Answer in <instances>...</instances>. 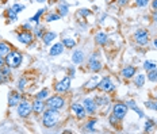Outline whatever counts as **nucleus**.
Wrapping results in <instances>:
<instances>
[{
    "instance_id": "nucleus-1",
    "label": "nucleus",
    "mask_w": 157,
    "mask_h": 134,
    "mask_svg": "<svg viewBox=\"0 0 157 134\" xmlns=\"http://www.w3.org/2000/svg\"><path fill=\"white\" fill-rule=\"evenodd\" d=\"M61 121H63L61 111L46 109L44 113L41 114V123L45 129H53V127H57L61 123Z\"/></svg>"
},
{
    "instance_id": "nucleus-2",
    "label": "nucleus",
    "mask_w": 157,
    "mask_h": 134,
    "mask_svg": "<svg viewBox=\"0 0 157 134\" xmlns=\"http://www.w3.org/2000/svg\"><path fill=\"white\" fill-rule=\"evenodd\" d=\"M87 69L91 73H100L103 71L102 63V53L99 50L92 52L87 58Z\"/></svg>"
},
{
    "instance_id": "nucleus-3",
    "label": "nucleus",
    "mask_w": 157,
    "mask_h": 134,
    "mask_svg": "<svg viewBox=\"0 0 157 134\" xmlns=\"http://www.w3.org/2000/svg\"><path fill=\"white\" fill-rule=\"evenodd\" d=\"M45 103H46V109L63 111V110H65V107H67L68 100H67V98H65L64 95L54 92V95H50V96L45 100Z\"/></svg>"
},
{
    "instance_id": "nucleus-4",
    "label": "nucleus",
    "mask_w": 157,
    "mask_h": 134,
    "mask_svg": "<svg viewBox=\"0 0 157 134\" xmlns=\"http://www.w3.org/2000/svg\"><path fill=\"white\" fill-rule=\"evenodd\" d=\"M6 65H8L12 69H18L23 64V53L18 49H11V52L6 56Z\"/></svg>"
},
{
    "instance_id": "nucleus-5",
    "label": "nucleus",
    "mask_w": 157,
    "mask_h": 134,
    "mask_svg": "<svg viewBox=\"0 0 157 134\" xmlns=\"http://www.w3.org/2000/svg\"><path fill=\"white\" fill-rule=\"evenodd\" d=\"M133 41L137 46L140 48H146L150 44V33L148 29L140 27L133 33Z\"/></svg>"
},
{
    "instance_id": "nucleus-6",
    "label": "nucleus",
    "mask_w": 157,
    "mask_h": 134,
    "mask_svg": "<svg viewBox=\"0 0 157 134\" xmlns=\"http://www.w3.org/2000/svg\"><path fill=\"white\" fill-rule=\"evenodd\" d=\"M98 91L99 92H104V94H114L117 91V84L115 81L113 80L111 76H103L102 79H99V83H98Z\"/></svg>"
},
{
    "instance_id": "nucleus-7",
    "label": "nucleus",
    "mask_w": 157,
    "mask_h": 134,
    "mask_svg": "<svg viewBox=\"0 0 157 134\" xmlns=\"http://www.w3.org/2000/svg\"><path fill=\"white\" fill-rule=\"evenodd\" d=\"M16 109V115L19 117L21 119H27L30 118V115L33 114V106H31V102L29 99H26L23 96V99L19 102V104L15 107Z\"/></svg>"
},
{
    "instance_id": "nucleus-8",
    "label": "nucleus",
    "mask_w": 157,
    "mask_h": 134,
    "mask_svg": "<svg viewBox=\"0 0 157 134\" xmlns=\"http://www.w3.org/2000/svg\"><path fill=\"white\" fill-rule=\"evenodd\" d=\"M69 111L77 121H86L88 118V114H87L86 109H84L83 103L77 102V100H75V102H72L69 104Z\"/></svg>"
},
{
    "instance_id": "nucleus-9",
    "label": "nucleus",
    "mask_w": 157,
    "mask_h": 134,
    "mask_svg": "<svg viewBox=\"0 0 157 134\" xmlns=\"http://www.w3.org/2000/svg\"><path fill=\"white\" fill-rule=\"evenodd\" d=\"M72 88V77H69L67 75V76H64L61 80L56 81L54 86H53V90L56 94H61V95H67L68 92L71 91Z\"/></svg>"
},
{
    "instance_id": "nucleus-10",
    "label": "nucleus",
    "mask_w": 157,
    "mask_h": 134,
    "mask_svg": "<svg viewBox=\"0 0 157 134\" xmlns=\"http://www.w3.org/2000/svg\"><path fill=\"white\" fill-rule=\"evenodd\" d=\"M111 113L117 117L119 121H122L126 118L127 113H129V107H127L126 102H115L111 106Z\"/></svg>"
},
{
    "instance_id": "nucleus-11",
    "label": "nucleus",
    "mask_w": 157,
    "mask_h": 134,
    "mask_svg": "<svg viewBox=\"0 0 157 134\" xmlns=\"http://www.w3.org/2000/svg\"><path fill=\"white\" fill-rule=\"evenodd\" d=\"M81 103H83L84 109H86L88 117H94L98 113H99V107H98L96 102H95L94 96H84L83 100H81Z\"/></svg>"
},
{
    "instance_id": "nucleus-12",
    "label": "nucleus",
    "mask_w": 157,
    "mask_h": 134,
    "mask_svg": "<svg viewBox=\"0 0 157 134\" xmlns=\"http://www.w3.org/2000/svg\"><path fill=\"white\" fill-rule=\"evenodd\" d=\"M16 40H18L19 44L25 45V46H29V45H31L33 42L35 41V37L34 34H33V31H27V30H18L16 33Z\"/></svg>"
},
{
    "instance_id": "nucleus-13",
    "label": "nucleus",
    "mask_w": 157,
    "mask_h": 134,
    "mask_svg": "<svg viewBox=\"0 0 157 134\" xmlns=\"http://www.w3.org/2000/svg\"><path fill=\"white\" fill-rule=\"evenodd\" d=\"M94 99L95 102H96L98 107H99V110L102 109H111V96L109 94H104V92H100V94H96L94 95Z\"/></svg>"
},
{
    "instance_id": "nucleus-14",
    "label": "nucleus",
    "mask_w": 157,
    "mask_h": 134,
    "mask_svg": "<svg viewBox=\"0 0 157 134\" xmlns=\"http://www.w3.org/2000/svg\"><path fill=\"white\" fill-rule=\"evenodd\" d=\"M94 42L98 48H104L110 44V35L104 30H98L94 35Z\"/></svg>"
},
{
    "instance_id": "nucleus-15",
    "label": "nucleus",
    "mask_w": 157,
    "mask_h": 134,
    "mask_svg": "<svg viewBox=\"0 0 157 134\" xmlns=\"http://www.w3.org/2000/svg\"><path fill=\"white\" fill-rule=\"evenodd\" d=\"M71 60H72V64L76 65V67H81L84 63L87 61V57H86V52L80 48H75L73 52H72V56H71Z\"/></svg>"
},
{
    "instance_id": "nucleus-16",
    "label": "nucleus",
    "mask_w": 157,
    "mask_h": 134,
    "mask_svg": "<svg viewBox=\"0 0 157 134\" xmlns=\"http://www.w3.org/2000/svg\"><path fill=\"white\" fill-rule=\"evenodd\" d=\"M23 99V95H22L21 91L18 90H11L8 92V99H7V103H8V107L10 109H14L19 104V102Z\"/></svg>"
},
{
    "instance_id": "nucleus-17",
    "label": "nucleus",
    "mask_w": 157,
    "mask_h": 134,
    "mask_svg": "<svg viewBox=\"0 0 157 134\" xmlns=\"http://www.w3.org/2000/svg\"><path fill=\"white\" fill-rule=\"evenodd\" d=\"M96 123H98V118L96 115L94 117H88V118L84 121V125L81 126V132L84 133H96Z\"/></svg>"
},
{
    "instance_id": "nucleus-18",
    "label": "nucleus",
    "mask_w": 157,
    "mask_h": 134,
    "mask_svg": "<svg viewBox=\"0 0 157 134\" xmlns=\"http://www.w3.org/2000/svg\"><path fill=\"white\" fill-rule=\"evenodd\" d=\"M137 72H138V69H137L136 65L127 64V65H125V67L122 68V69H121V77H122V79H125L126 81H130L134 76H136Z\"/></svg>"
},
{
    "instance_id": "nucleus-19",
    "label": "nucleus",
    "mask_w": 157,
    "mask_h": 134,
    "mask_svg": "<svg viewBox=\"0 0 157 134\" xmlns=\"http://www.w3.org/2000/svg\"><path fill=\"white\" fill-rule=\"evenodd\" d=\"M56 12H57L61 18H65V16L69 15L71 6L68 4L67 0H58V2L56 3Z\"/></svg>"
},
{
    "instance_id": "nucleus-20",
    "label": "nucleus",
    "mask_w": 157,
    "mask_h": 134,
    "mask_svg": "<svg viewBox=\"0 0 157 134\" xmlns=\"http://www.w3.org/2000/svg\"><path fill=\"white\" fill-rule=\"evenodd\" d=\"M58 38V33L57 31H53V30H46L44 34V37L41 38L42 44H44V46H50Z\"/></svg>"
},
{
    "instance_id": "nucleus-21",
    "label": "nucleus",
    "mask_w": 157,
    "mask_h": 134,
    "mask_svg": "<svg viewBox=\"0 0 157 134\" xmlns=\"http://www.w3.org/2000/svg\"><path fill=\"white\" fill-rule=\"evenodd\" d=\"M31 106H33V114H35V115H41V114L46 110V103H45V100L35 99V98L31 100Z\"/></svg>"
},
{
    "instance_id": "nucleus-22",
    "label": "nucleus",
    "mask_w": 157,
    "mask_h": 134,
    "mask_svg": "<svg viewBox=\"0 0 157 134\" xmlns=\"http://www.w3.org/2000/svg\"><path fill=\"white\" fill-rule=\"evenodd\" d=\"M133 81V84H134V87L136 88H138V90H141V88L145 87V84H146V72L144 73V72H137L136 73V76L132 79Z\"/></svg>"
},
{
    "instance_id": "nucleus-23",
    "label": "nucleus",
    "mask_w": 157,
    "mask_h": 134,
    "mask_svg": "<svg viewBox=\"0 0 157 134\" xmlns=\"http://www.w3.org/2000/svg\"><path fill=\"white\" fill-rule=\"evenodd\" d=\"M65 52V46L63 45V42H54V44L50 45V49H49V56L50 57H58Z\"/></svg>"
},
{
    "instance_id": "nucleus-24",
    "label": "nucleus",
    "mask_w": 157,
    "mask_h": 134,
    "mask_svg": "<svg viewBox=\"0 0 157 134\" xmlns=\"http://www.w3.org/2000/svg\"><path fill=\"white\" fill-rule=\"evenodd\" d=\"M61 42H63V45L65 46V49H68V50H73L75 48H77L78 40H77V37H72V35H64V37L61 38Z\"/></svg>"
},
{
    "instance_id": "nucleus-25",
    "label": "nucleus",
    "mask_w": 157,
    "mask_h": 134,
    "mask_svg": "<svg viewBox=\"0 0 157 134\" xmlns=\"http://www.w3.org/2000/svg\"><path fill=\"white\" fill-rule=\"evenodd\" d=\"M98 83H99V76L98 75H94V76L90 77V80L84 83V90L87 92H92V91H96L98 90Z\"/></svg>"
},
{
    "instance_id": "nucleus-26",
    "label": "nucleus",
    "mask_w": 157,
    "mask_h": 134,
    "mask_svg": "<svg viewBox=\"0 0 157 134\" xmlns=\"http://www.w3.org/2000/svg\"><path fill=\"white\" fill-rule=\"evenodd\" d=\"M126 104H127V107H129V110H133L134 113L137 114V115L140 117L141 119L144 118H146L145 117V113H144V110L141 109V107L138 106V104L136 103V100H133V99H129V100H126Z\"/></svg>"
},
{
    "instance_id": "nucleus-27",
    "label": "nucleus",
    "mask_w": 157,
    "mask_h": 134,
    "mask_svg": "<svg viewBox=\"0 0 157 134\" xmlns=\"http://www.w3.org/2000/svg\"><path fill=\"white\" fill-rule=\"evenodd\" d=\"M46 12H48V8H45V7L39 8L38 11L35 12V14L33 15L30 19H29V21H30L33 25H39V23H41V21H42V18H44V15L46 14Z\"/></svg>"
},
{
    "instance_id": "nucleus-28",
    "label": "nucleus",
    "mask_w": 157,
    "mask_h": 134,
    "mask_svg": "<svg viewBox=\"0 0 157 134\" xmlns=\"http://www.w3.org/2000/svg\"><path fill=\"white\" fill-rule=\"evenodd\" d=\"M157 130V123L155 122V119L146 117L145 122H144V132L145 133H155Z\"/></svg>"
},
{
    "instance_id": "nucleus-29",
    "label": "nucleus",
    "mask_w": 157,
    "mask_h": 134,
    "mask_svg": "<svg viewBox=\"0 0 157 134\" xmlns=\"http://www.w3.org/2000/svg\"><path fill=\"white\" fill-rule=\"evenodd\" d=\"M4 15H6V19H7V23H16V22L19 21V19H18V14H16V12L11 7L6 10Z\"/></svg>"
},
{
    "instance_id": "nucleus-30",
    "label": "nucleus",
    "mask_w": 157,
    "mask_h": 134,
    "mask_svg": "<svg viewBox=\"0 0 157 134\" xmlns=\"http://www.w3.org/2000/svg\"><path fill=\"white\" fill-rule=\"evenodd\" d=\"M45 31H46V27H45L44 25H41V23H39V25H35L34 29H33V34H34L35 40H41V38L44 37Z\"/></svg>"
},
{
    "instance_id": "nucleus-31",
    "label": "nucleus",
    "mask_w": 157,
    "mask_h": 134,
    "mask_svg": "<svg viewBox=\"0 0 157 134\" xmlns=\"http://www.w3.org/2000/svg\"><path fill=\"white\" fill-rule=\"evenodd\" d=\"M61 16L57 14L56 11H48L46 14L44 15V21L46 23H52V22H56V21H60Z\"/></svg>"
},
{
    "instance_id": "nucleus-32",
    "label": "nucleus",
    "mask_w": 157,
    "mask_h": 134,
    "mask_svg": "<svg viewBox=\"0 0 157 134\" xmlns=\"http://www.w3.org/2000/svg\"><path fill=\"white\" fill-rule=\"evenodd\" d=\"M27 88H29V79H27L26 76L19 77L18 83H16V90L21 91V92H25Z\"/></svg>"
},
{
    "instance_id": "nucleus-33",
    "label": "nucleus",
    "mask_w": 157,
    "mask_h": 134,
    "mask_svg": "<svg viewBox=\"0 0 157 134\" xmlns=\"http://www.w3.org/2000/svg\"><path fill=\"white\" fill-rule=\"evenodd\" d=\"M107 121H109V123H110V125L113 126V127H115L117 130H121V125H122V121L118 119L113 113H110V114H109V117H107Z\"/></svg>"
},
{
    "instance_id": "nucleus-34",
    "label": "nucleus",
    "mask_w": 157,
    "mask_h": 134,
    "mask_svg": "<svg viewBox=\"0 0 157 134\" xmlns=\"http://www.w3.org/2000/svg\"><path fill=\"white\" fill-rule=\"evenodd\" d=\"M49 96H50V90L46 88V87H44L42 90H39L38 92H35V95H34L35 99H41V100H46Z\"/></svg>"
},
{
    "instance_id": "nucleus-35",
    "label": "nucleus",
    "mask_w": 157,
    "mask_h": 134,
    "mask_svg": "<svg viewBox=\"0 0 157 134\" xmlns=\"http://www.w3.org/2000/svg\"><path fill=\"white\" fill-rule=\"evenodd\" d=\"M76 15L78 16V18H81V19H87V18H90V16L92 15V10H91V8H87V7L78 8L77 12H76Z\"/></svg>"
},
{
    "instance_id": "nucleus-36",
    "label": "nucleus",
    "mask_w": 157,
    "mask_h": 134,
    "mask_svg": "<svg viewBox=\"0 0 157 134\" xmlns=\"http://www.w3.org/2000/svg\"><path fill=\"white\" fill-rule=\"evenodd\" d=\"M12 46L8 44V42L6 41H0V56H3V57H6L10 52H11Z\"/></svg>"
},
{
    "instance_id": "nucleus-37",
    "label": "nucleus",
    "mask_w": 157,
    "mask_h": 134,
    "mask_svg": "<svg viewBox=\"0 0 157 134\" xmlns=\"http://www.w3.org/2000/svg\"><path fill=\"white\" fill-rule=\"evenodd\" d=\"M157 67V61L156 60H144L142 63V69L145 72H149L152 69H155Z\"/></svg>"
},
{
    "instance_id": "nucleus-38",
    "label": "nucleus",
    "mask_w": 157,
    "mask_h": 134,
    "mask_svg": "<svg viewBox=\"0 0 157 134\" xmlns=\"http://www.w3.org/2000/svg\"><path fill=\"white\" fill-rule=\"evenodd\" d=\"M146 80L152 84H157V67L155 68V69L146 72Z\"/></svg>"
},
{
    "instance_id": "nucleus-39",
    "label": "nucleus",
    "mask_w": 157,
    "mask_h": 134,
    "mask_svg": "<svg viewBox=\"0 0 157 134\" xmlns=\"http://www.w3.org/2000/svg\"><path fill=\"white\" fill-rule=\"evenodd\" d=\"M11 8L19 15L22 11H25V10H26V4H23V3H14V4L11 6Z\"/></svg>"
},
{
    "instance_id": "nucleus-40",
    "label": "nucleus",
    "mask_w": 157,
    "mask_h": 134,
    "mask_svg": "<svg viewBox=\"0 0 157 134\" xmlns=\"http://www.w3.org/2000/svg\"><path fill=\"white\" fill-rule=\"evenodd\" d=\"M150 0H134V6L138 8H146L149 7Z\"/></svg>"
},
{
    "instance_id": "nucleus-41",
    "label": "nucleus",
    "mask_w": 157,
    "mask_h": 134,
    "mask_svg": "<svg viewBox=\"0 0 157 134\" xmlns=\"http://www.w3.org/2000/svg\"><path fill=\"white\" fill-rule=\"evenodd\" d=\"M67 75H68L69 77H72V79H73V77L76 76V65L72 64L71 67H68V68H67Z\"/></svg>"
},
{
    "instance_id": "nucleus-42",
    "label": "nucleus",
    "mask_w": 157,
    "mask_h": 134,
    "mask_svg": "<svg viewBox=\"0 0 157 134\" xmlns=\"http://www.w3.org/2000/svg\"><path fill=\"white\" fill-rule=\"evenodd\" d=\"M0 71H2L3 73L6 75V76L12 77V71H14V69H12V68H10L8 65H4V67H2V68H0Z\"/></svg>"
},
{
    "instance_id": "nucleus-43",
    "label": "nucleus",
    "mask_w": 157,
    "mask_h": 134,
    "mask_svg": "<svg viewBox=\"0 0 157 134\" xmlns=\"http://www.w3.org/2000/svg\"><path fill=\"white\" fill-rule=\"evenodd\" d=\"M10 81H11V77L6 76V75L0 71V84H7V83H10Z\"/></svg>"
},
{
    "instance_id": "nucleus-44",
    "label": "nucleus",
    "mask_w": 157,
    "mask_h": 134,
    "mask_svg": "<svg viewBox=\"0 0 157 134\" xmlns=\"http://www.w3.org/2000/svg\"><path fill=\"white\" fill-rule=\"evenodd\" d=\"M22 30H27V31H33V29H34V26H33V23L30 21H27V22H25L23 25H22Z\"/></svg>"
},
{
    "instance_id": "nucleus-45",
    "label": "nucleus",
    "mask_w": 157,
    "mask_h": 134,
    "mask_svg": "<svg viewBox=\"0 0 157 134\" xmlns=\"http://www.w3.org/2000/svg\"><path fill=\"white\" fill-rule=\"evenodd\" d=\"M117 2V4L119 6V7H127V6L130 4V2H132V0H115Z\"/></svg>"
},
{
    "instance_id": "nucleus-46",
    "label": "nucleus",
    "mask_w": 157,
    "mask_h": 134,
    "mask_svg": "<svg viewBox=\"0 0 157 134\" xmlns=\"http://www.w3.org/2000/svg\"><path fill=\"white\" fill-rule=\"evenodd\" d=\"M150 21L153 23H157V10H152V14H150Z\"/></svg>"
},
{
    "instance_id": "nucleus-47",
    "label": "nucleus",
    "mask_w": 157,
    "mask_h": 134,
    "mask_svg": "<svg viewBox=\"0 0 157 134\" xmlns=\"http://www.w3.org/2000/svg\"><path fill=\"white\" fill-rule=\"evenodd\" d=\"M150 8L152 10H157V0H150Z\"/></svg>"
},
{
    "instance_id": "nucleus-48",
    "label": "nucleus",
    "mask_w": 157,
    "mask_h": 134,
    "mask_svg": "<svg viewBox=\"0 0 157 134\" xmlns=\"http://www.w3.org/2000/svg\"><path fill=\"white\" fill-rule=\"evenodd\" d=\"M4 65H6V58L3 56H0V68L4 67Z\"/></svg>"
},
{
    "instance_id": "nucleus-49",
    "label": "nucleus",
    "mask_w": 157,
    "mask_h": 134,
    "mask_svg": "<svg viewBox=\"0 0 157 134\" xmlns=\"http://www.w3.org/2000/svg\"><path fill=\"white\" fill-rule=\"evenodd\" d=\"M150 42H152L153 48H155V49H156V50H157V37H155V38H153V40H152V41H150Z\"/></svg>"
},
{
    "instance_id": "nucleus-50",
    "label": "nucleus",
    "mask_w": 157,
    "mask_h": 134,
    "mask_svg": "<svg viewBox=\"0 0 157 134\" xmlns=\"http://www.w3.org/2000/svg\"><path fill=\"white\" fill-rule=\"evenodd\" d=\"M37 3H39V4H44V3H46L48 0H35Z\"/></svg>"
},
{
    "instance_id": "nucleus-51",
    "label": "nucleus",
    "mask_w": 157,
    "mask_h": 134,
    "mask_svg": "<svg viewBox=\"0 0 157 134\" xmlns=\"http://www.w3.org/2000/svg\"><path fill=\"white\" fill-rule=\"evenodd\" d=\"M48 2H49V3H50V4H56V3H57V2H58V0H48Z\"/></svg>"
},
{
    "instance_id": "nucleus-52",
    "label": "nucleus",
    "mask_w": 157,
    "mask_h": 134,
    "mask_svg": "<svg viewBox=\"0 0 157 134\" xmlns=\"http://www.w3.org/2000/svg\"><path fill=\"white\" fill-rule=\"evenodd\" d=\"M155 94L157 95V86H156V88H155Z\"/></svg>"
},
{
    "instance_id": "nucleus-53",
    "label": "nucleus",
    "mask_w": 157,
    "mask_h": 134,
    "mask_svg": "<svg viewBox=\"0 0 157 134\" xmlns=\"http://www.w3.org/2000/svg\"><path fill=\"white\" fill-rule=\"evenodd\" d=\"M87 2H94V0H87Z\"/></svg>"
}]
</instances>
